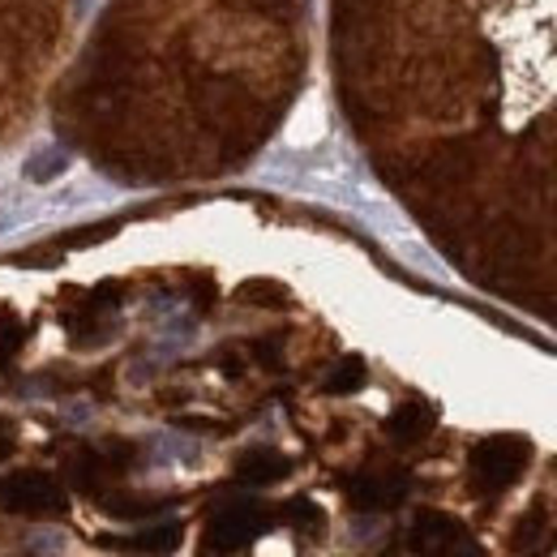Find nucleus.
<instances>
[{
	"label": "nucleus",
	"mask_w": 557,
	"mask_h": 557,
	"mask_svg": "<svg viewBox=\"0 0 557 557\" xmlns=\"http://www.w3.org/2000/svg\"><path fill=\"white\" fill-rule=\"evenodd\" d=\"M523 463H528V446H523V442H510V437L485 442V446L472 455V472H476V485L481 488L510 485Z\"/></svg>",
	"instance_id": "obj_1"
},
{
	"label": "nucleus",
	"mask_w": 557,
	"mask_h": 557,
	"mask_svg": "<svg viewBox=\"0 0 557 557\" xmlns=\"http://www.w3.org/2000/svg\"><path fill=\"white\" fill-rule=\"evenodd\" d=\"M412 541L424 557H476L472 536L446 515H420L417 528H412Z\"/></svg>",
	"instance_id": "obj_2"
},
{
	"label": "nucleus",
	"mask_w": 557,
	"mask_h": 557,
	"mask_svg": "<svg viewBox=\"0 0 557 557\" xmlns=\"http://www.w3.org/2000/svg\"><path fill=\"white\" fill-rule=\"evenodd\" d=\"M267 528V510L258 502H236V506H223L210 523V545L214 549H240L249 545L258 532Z\"/></svg>",
	"instance_id": "obj_3"
}]
</instances>
